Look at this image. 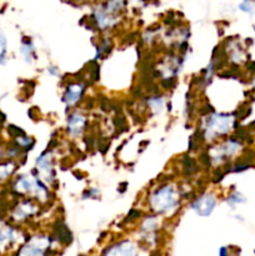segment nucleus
Masks as SVG:
<instances>
[{
  "mask_svg": "<svg viewBox=\"0 0 255 256\" xmlns=\"http://www.w3.org/2000/svg\"><path fill=\"white\" fill-rule=\"evenodd\" d=\"M227 201H229L230 204H235V203H243L244 201V198H243L240 194H234V195H230L228 199H227Z\"/></svg>",
  "mask_w": 255,
  "mask_h": 256,
  "instance_id": "9",
  "label": "nucleus"
},
{
  "mask_svg": "<svg viewBox=\"0 0 255 256\" xmlns=\"http://www.w3.org/2000/svg\"><path fill=\"white\" fill-rule=\"evenodd\" d=\"M36 168L43 173L45 179H49V181L53 180V166H52V155L49 153L41 154L40 157L36 160Z\"/></svg>",
  "mask_w": 255,
  "mask_h": 256,
  "instance_id": "4",
  "label": "nucleus"
},
{
  "mask_svg": "<svg viewBox=\"0 0 255 256\" xmlns=\"http://www.w3.org/2000/svg\"><path fill=\"white\" fill-rule=\"evenodd\" d=\"M135 246L130 241H124L119 245L113 246V249L105 251V254H113V255H133L135 254Z\"/></svg>",
  "mask_w": 255,
  "mask_h": 256,
  "instance_id": "7",
  "label": "nucleus"
},
{
  "mask_svg": "<svg viewBox=\"0 0 255 256\" xmlns=\"http://www.w3.org/2000/svg\"><path fill=\"white\" fill-rule=\"evenodd\" d=\"M49 73H52L53 75H57V74H58V70L55 69L54 66H50V68H49Z\"/></svg>",
  "mask_w": 255,
  "mask_h": 256,
  "instance_id": "11",
  "label": "nucleus"
},
{
  "mask_svg": "<svg viewBox=\"0 0 255 256\" xmlns=\"http://www.w3.org/2000/svg\"><path fill=\"white\" fill-rule=\"evenodd\" d=\"M240 9L244 11H248V13H252L253 11V4L250 3V1H248V0H245V3H243L242 5H240Z\"/></svg>",
  "mask_w": 255,
  "mask_h": 256,
  "instance_id": "10",
  "label": "nucleus"
},
{
  "mask_svg": "<svg viewBox=\"0 0 255 256\" xmlns=\"http://www.w3.org/2000/svg\"><path fill=\"white\" fill-rule=\"evenodd\" d=\"M233 124V118L230 115H214L208 119L206 131L204 134L205 139H213L217 135L227 134Z\"/></svg>",
  "mask_w": 255,
  "mask_h": 256,
  "instance_id": "2",
  "label": "nucleus"
},
{
  "mask_svg": "<svg viewBox=\"0 0 255 256\" xmlns=\"http://www.w3.org/2000/svg\"><path fill=\"white\" fill-rule=\"evenodd\" d=\"M215 204H217V200H215L214 196L211 195V194H206V195H203L199 199H197V200L190 205V207H192L197 214L205 218V216H209V215L213 212Z\"/></svg>",
  "mask_w": 255,
  "mask_h": 256,
  "instance_id": "3",
  "label": "nucleus"
},
{
  "mask_svg": "<svg viewBox=\"0 0 255 256\" xmlns=\"http://www.w3.org/2000/svg\"><path fill=\"white\" fill-rule=\"evenodd\" d=\"M85 118L80 114H73L68 120V130L73 136L79 135L80 132L84 130L85 127Z\"/></svg>",
  "mask_w": 255,
  "mask_h": 256,
  "instance_id": "6",
  "label": "nucleus"
},
{
  "mask_svg": "<svg viewBox=\"0 0 255 256\" xmlns=\"http://www.w3.org/2000/svg\"><path fill=\"white\" fill-rule=\"evenodd\" d=\"M150 204L154 210H157L160 214H167L176 207L178 204V196L171 185H167L160 187L159 190L151 195Z\"/></svg>",
  "mask_w": 255,
  "mask_h": 256,
  "instance_id": "1",
  "label": "nucleus"
},
{
  "mask_svg": "<svg viewBox=\"0 0 255 256\" xmlns=\"http://www.w3.org/2000/svg\"><path fill=\"white\" fill-rule=\"evenodd\" d=\"M149 104H150L151 109H154V113H158L163 109V99L160 98H154V99L149 100Z\"/></svg>",
  "mask_w": 255,
  "mask_h": 256,
  "instance_id": "8",
  "label": "nucleus"
},
{
  "mask_svg": "<svg viewBox=\"0 0 255 256\" xmlns=\"http://www.w3.org/2000/svg\"><path fill=\"white\" fill-rule=\"evenodd\" d=\"M84 91V85L83 84H72L66 89V93L64 95V102L66 105H74L80 100Z\"/></svg>",
  "mask_w": 255,
  "mask_h": 256,
  "instance_id": "5",
  "label": "nucleus"
}]
</instances>
